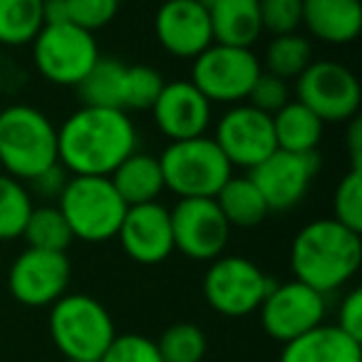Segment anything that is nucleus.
<instances>
[{"mask_svg": "<svg viewBox=\"0 0 362 362\" xmlns=\"http://www.w3.org/2000/svg\"><path fill=\"white\" fill-rule=\"evenodd\" d=\"M136 149L129 112L82 105L57 127V161L70 176H110Z\"/></svg>", "mask_w": 362, "mask_h": 362, "instance_id": "obj_1", "label": "nucleus"}, {"mask_svg": "<svg viewBox=\"0 0 362 362\" xmlns=\"http://www.w3.org/2000/svg\"><path fill=\"white\" fill-rule=\"evenodd\" d=\"M362 266V233L335 218H315L298 228L291 243L293 278L330 296L345 288Z\"/></svg>", "mask_w": 362, "mask_h": 362, "instance_id": "obj_2", "label": "nucleus"}, {"mask_svg": "<svg viewBox=\"0 0 362 362\" xmlns=\"http://www.w3.org/2000/svg\"><path fill=\"white\" fill-rule=\"evenodd\" d=\"M57 161V127L40 107L13 102L0 107V169L28 184Z\"/></svg>", "mask_w": 362, "mask_h": 362, "instance_id": "obj_3", "label": "nucleus"}, {"mask_svg": "<svg viewBox=\"0 0 362 362\" xmlns=\"http://www.w3.org/2000/svg\"><path fill=\"white\" fill-rule=\"evenodd\" d=\"M47 327L62 360L100 362L117 335L110 310L85 293H65L52 303Z\"/></svg>", "mask_w": 362, "mask_h": 362, "instance_id": "obj_4", "label": "nucleus"}, {"mask_svg": "<svg viewBox=\"0 0 362 362\" xmlns=\"http://www.w3.org/2000/svg\"><path fill=\"white\" fill-rule=\"evenodd\" d=\"M164 189L179 199H214L233 176V166L211 136L169 141L159 154Z\"/></svg>", "mask_w": 362, "mask_h": 362, "instance_id": "obj_5", "label": "nucleus"}, {"mask_svg": "<svg viewBox=\"0 0 362 362\" xmlns=\"http://www.w3.org/2000/svg\"><path fill=\"white\" fill-rule=\"evenodd\" d=\"M75 241L107 243L117 238L127 204L112 187L110 176H70L57 199Z\"/></svg>", "mask_w": 362, "mask_h": 362, "instance_id": "obj_6", "label": "nucleus"}, {"mask_svg": "<svg viewBox=\"0 0 362 362\" xmlns=\"http://www.w3.org/2000/svg\"><path fill=\"white\" fill-rule=\"evenodd\" d=\"M30 55L37 75L55 87H77L102 57L97 37L72 23H45Z\"/></svg>", "mask_w": 362, "mask_h": 362, "instance_id": "obj_7", "label": "nucleus"}, {"mask_svg": "<svg viewBox=\"0 0 362 362\" xmlns=\"http://www.w3.org/2000/svg\"><path fill=\"white\" fill-rule=\"evenodd\" d=\"M261 72V57L253 52V47L214 42L192 60L189 80L211 105L231 107L246 102Z\"/></svg>", "mask_w": 362, "mask_h": 362, "instance_id": "obj_8", "label": "nucleus"}, {"mask_svg": "<svg viewBox=\"0 0 362 362\" xmlns=\"http://www.w3.org/2000/svg\"><path fill=\"white\" fill-rule=\"evenodd\" d=\"M273 283L276 281L251 258L223 253L209 263L202 291L214 313L223 317H246L258 313Z\"/></svg>", "mask_w": 362, "mask_h": 362, "instance_id": "obj_9", "label": "nucleus"}, {"mask_svg": "<svg viewBox=\"0 0 362 362\" xmlns=\"http://www.w3.org/2000/svg\"><path fill=\"white\" fill-rule=\"evenodd\" d=\"M296 100L322 124H342L357 117L362 87L357 75L337 60H313L296 80Z\"/></svg>", "mask_w": 362, "mask_h": 362, "instance_id": "obj_10", "label": "nucleus"}, {"mask_svg": "<svg viewBox=\"0 0 362 362\" xmlns=\"http://www.w3.org/2000/svg\"><path fill=\"white\" fill-rule=\"evenodd\" d=\"M325 313V296L296 278L286 283H273V288L258 308L261 327L271 340L281 342V345L322 325Z\"/></svg>", "mask_w": 362, "mask_h": 362, "instance_id": "obj_11", "label": "nucleus"}, {"mask_svg": "<svg viewBox=\"0 0 362 362\" xmlns=\"http://www.w3.org/2000/svg\"><path fill=\"white\" fill-rule=\"evenodd\" d=\"M169 214L174 251L199 263H211L214 258L223 256L231 241V226L216 199H179Z\"/></svg>", "mask_w": 362, "mask_h": 362, "instance_id": "obj_12", "label": "nucleus"}, {"mask_svg": "<svg viewBox=\"0 0 362 362\" xmlns=\"http://www.w3.org/2000/svg\"><path fill=\"white\" fill-rule=\"evenodd\" d=\"M214 141L233 169H256L263 159L278 149L273 134V117L256 110L248 102L223 110L214 127Z\"/></svg>", "mask_w": 362, "mask_h": 362, "instance_id": "obj_13", "label": "nucleus"}, {"mask_svg": "<svg viewBox=\"0 0 362 362\" xmlns=\"http://www.w3.org/2000/svg\"><path fill=\"white\" fill-rule=\"evenodd\" d=\"M72 263L67 253L25 248L8 268V291L25 308H50L70 288Z\"/></svg>", "mask_w": 362, "mask_h": 362, "instance_id": "obj_14", "label": "nucleus"}, {"mask_svg": "<svg viewBox=\"0 0 362 362\" xmlns=\"http://www.w3.org/2000/svg\"><path fill=\"white\" fill-rule=\"evenodd\" d=\"M320 169V156L293 154L276 149L268 159H263L256 169L248 171L261 197L266 199L271 211H291L300 202H305L315 174Z\"/></svg>", "mask_w": 362, "mask_h": 362, "instance_id": "obj_15", "label": "nucleus"}, {"mask_svg": "<svg viewBox=\"0 0 362 362\" xmlns=\"http://www.w3.org/2000/svg\"><path fill=\"white\" fill-rule=\"evenodd\" d=\"M151 28L161 50L176 60H194L214 45L211 21L204 0H161Z\"/></svg>", "mask_w": 362, "mask_h": 362, "instance_id": "obj_16", "label": "nucleus"}, {"mask_svg": "<svg viewBox=\"0 0 362 362\" xmlns=\"http://www.w3.org/2000/svg\"><path fill=\"white\" fill-rule=\"evenodd\" d=\"M149 112L159 134L169 141L204 136L214 122V105L192 85V80L164 82Z\"/></svg>", "mask_w": 362, "mask_h": 362, "instance_id": "obj_17", "label": "nucleus"}, {"mask_svg": "<svg viewBox=\"0 0 362 362\" xmlns=\"http://www.w3.org/2000/svg\"><path fill=\"white\" fill-rule=\"evenodd\" d=\"M122 251L139 266H159L174 253L171 214L164 204L151 202L129 206L117 231Z\"/></svg>", "mask_w": 362, "mask_h": 362, "instance_id": "obj_18", "label": "nucleus"}, {"mask_svg": "<svg viewBox=\"0 0 362 362\" xmlns=\"http://www.w3.org/2000/svg\"><path fill=\"white\" fill-rule=\"evenodd\" d=\"M325 45H350L362 30V0H303V25Z\"/></svg>", "mask_w": 362, "mask_h": 362, "instance_id": "obj_19", "label": "nucleus"}, {"mask_svg": "<svg viewBox=\"0 0 362 362\" xmlns=\"http://www.w3.org/2000/svg\"><path fill=\"white\" fill-rule=\"evenodd\" d=\"M278 362H362V342L345 335L337 325L322 322L286 342Z\"/></svg>", "mask_w": 362, "mask_h": 362, "instance_id": "obj_20", "label": "nucleus"}, {"mask_svg": "<svg viewBox=\"0 0 362 362\" xmlns=\"http://www.w3.org/2000/svg\"><path fill=\"white\" fill-rule=\"evenodd\" d=\"M211 21L214 42L253 47L263 35L258 0H204Z\"/></svg>", "mask_w": 362, "mask_h": 362, "instance_id": "obj_21", "label": "nucleus"}, {"mask_svg": "<svg viewBox=\"0 0 362 362\" xmlns=\"http://www.w3.org/2000/svg\"><path fill=\"white\" fill-rule=\"evenodd\" d=\"M110 181L127 206L159 202V197L166 192L159 156L149 154V151H139V149L127 156V159L112 171Z\"/></svg>", "mask_w": 362, "mask_h": 362, "instance_id": "obj_22", "label": "nucleus"}, {"mask_svg": "<svg viewBox=\"0 0 362 362\" xmlns=\"http://www.w3.org/2000/svg\"><path fill=\"white\" fill-rule=\"evenodd\" d=\"M325 124L313 115L305 105L298 100H291L286 107L273 115V134L276 146L293 154H315L322 141Z\"/></svg>", "mask_w": 362, "mask_h": 362, "instance_id": "obj_23", "label": "nucleus"}, {"mask_svg": "<svg viewBox=\"0 0 362 362\" xmlns=\"http://www.w3.org/2000/svg\"><path fill=\"white\" fill-rule=\"evenodd\" d=\"M214 199L231 228H253L266 221V216L271 214L251 176L233 174Z\"/></svg>", "mask_w": 362, "mask_h": 362, "instance_id": "obj_24", "label": "nucleus"}, {"mask_svg": "<svg viewBox=\"0 0 362 362\" xmlns=\"http://www.w3.org/2000/svg\"><path fill=\"white\" fill-rule=\"evenodd\" d=\"M127 65L117 57H100L87 77L75 87L77 97L87 107H112L124 112Z\"/></svg>", "mask_w": 362, "mask_h": 362, "instance_id": "obj_25", "label": "nucleus"}, {"mask_svg": "<svg viewBox=\"0 0 362 362\" xmlns=\"http://www.w3.org/2000/svg\"><path fill=\"white\" fill-rule=\"evenodd\" d=\"M45 25V0H0V47H25Z\"/></svg>", "mask_w": 362, "mask_h": 362, "instance_id": "obj_26", "label": "nucleus"}, {"mask_svg": "<svg viewBox=\"0 0 362 362\" xmlns=\"http://www.w3.org/2000/svg\"><path fill=\"white\" fill-rule=\"evenodd\" d=\"M313 57V45L303 33H291V35H276L266 45L261 57L263 72L281 77V80H298L303 75Z\"/></svg>", "mask_w": 362, "mask_h": 362, "instance_id": "obj_27", "label": "nucleus"}, {"mask_svg": "<svg viewBox=\"0 0 362 362\" xmlns=\"http://www.w3.org/2000/svg\"><path fill=\"white\" fill-rule=\"evenodd\" d=\"M23 238L28 241V248H40V251H57V253H67V248L75 241L65 216L57 209V204L33 206L30 218L25 223V231H23Z\"/></svg>", "mask_w": 362, "mask_h": 362, "instance_id": "obj_28", "label": "nucleus"}, {"mask_svg": "<svg viewBox=\"0 0 362 362\" xmlns=\"http://www.w3.org/2000/svg\"><path fill=\"white\" fill-rule=\"evenodd\" d=\"M33 206L35 202L25 184L0 171V243L23 238Z\"/></svg>", "mask_w": 362, "mask_h": 362, "instance_id": "obj_29", "label": "nucleus"}, {"mask_svg": "<svg viewBox=\"0 0 362 362\" xmlns=\"http://www.w3.org/2000/svg\"><path fill=\"white\" fill-rule=\"evenodd\" d=\"M164 362H204L209 337L197 322H174L156 340Z\"/></svg>", "mask_w": 362, "mask_h": 362, "instance_id": "obj_30", "label": "nucleus"}, {"mask_svg": "<svg viewBox=\"0 0 362 362\" xmlns=\"http://www.w3.org/2000/svg\"><path fill=\"white\" fill-rule=\"evenodd\" d=\"M350 231L362 233V169L350 166L332 192V216Z\"/></svg>", "mask_w": 362, "mask_h": 362, "instance_id": "obj_31", "label": "nucleus"}, {"mask_svg": "<svg viewBox=\"0 0 362 362\" xmlns=\"http://www.w3.org/2000/svg\"><path fill=\"white\" fill-rule=\"evenodd\" d=\"M164 87V75L151 65H127L124 112L151 110Z\"/></svg>", "mask_w": 362, "mask_h": 362, "instance_id": "obj_32", "label": "nucleus"}, {"mask_svg": "<svg viewBox=\"0 0 362 362\" xmlns=\"http://www.w3.org/2000/svg\"><path fill=\"white\" fill-rule=\"evenodd\" d=\"M119 3L122 0H62L65 23H72L95 35L97 30L115 23Z\"/></svg>", "mask_w": 362, "mask_h": 362, "instance_id": "obj_33", "label": "nucleus"}, {"mask_svg": "<svg viewBox=\"0 0 362 362\" xmlns=\"http://www.w3.org/2000/svg\"><path fill=\"white\" fill-rule=\"evenodd\" d=\"M263 33L291 35L300 33L303 25V0H258Z\"/></svg>", "mask_w": 362, "mask_h": 362, "instance_id": "obj_34", "label": "nucleus"}, {"mask_svg": "<svg viewBox=\"0 0 362 362\" xmlns=\"http://www.w3.org/2000/svg\"><path fill=\"white\" fill-rule=\"evenodd\" d=\"M100 362H164V360L159 355L156 340L139 335V332H124V335H115L112 345L100 357Z\"/></svg>", "mask_w": 362, "mask_h": 362, "instance_id": "obj_35", "label": "nucleus"}, {"mask_svg": "<svg viewBox=\"0 0 362 362\" xmlns=\"http://www.w3.org/2000/svg\"><path fill=\"white\" fill-rule=\"evenodd\" d=\"M291 87H288L286 80H281V77L271 75V72H261V75L256 77V82H253L251 92H248L246 102L251 107H256V110L266 112V115H276L281 107H286L288 102H291Z\"/></svg>", "mask_w": 362, "mask_h": 362, "instance_id": "obj_36", "label": "nucleus"}, {"mask_svg": "<svg viewBox=\"0 0 362 362\" xmlns=\"http://www.w3.org/2000/svg\"><path fill=\"white\" fill-rule=\"evenodd\" d=\"M335 325L340 327L345 335L362 342V291L360 288H352V291L345 293L340 308H337Z\"/></svg>", "mask_w": 362, "mask_h": 362, "instance_id": "obj_37", "label": "nucleus"}, {"mask_svg": "<svg viewBox=\"0 0 362 362\" xmlns=\"http://www.w3.org/2000/svg\"><path fill=\"white\" fill-rule=\"evenodd\" d=\"M67 179H70V174H67L60 164H55V166H50V169L42 171V174H37L35 179L28 181L25 187H28V192H30L33 197L45 199V204H50V202L57 204V199H60Z\"/></svg>", "mask_w": 362, "mask_h": 362, "instance_id": "obj_38", "label": "nucleus"}, {"mask_svg": "<svg viewBox=\"0 0 362 362\" xmlns=\"http://www.w3.org/2000/svg\"><path fill=\"white\" fill-rule=\"evenodd\" d=\"M25 82H28V75L21 70V65H18L13 57L0 55V92L16 95Z\"/></svg>", "mask_w": 362, "mask_h": 362, "instance_id": "obj_39", "label": "nucleus"}, {"mask_svg": "<svg viewBox=\"0 0 362 362\" xmlns=\"http://www.w3.org/2000/svg\"><path fill=\"white\" fill-rule=\"evenodd\" d=\"M347 151H350V161L355 169H362V122L360 117H352L347 122Z\"/></svg>", "mask_w": 362, "mask_h": 362, "instance_id": "obj_40", "label": "nucleus"}, {"mask_svg": "<svg viewBox=\"0 0 362 362\" xmlns=\"http://www.w3.org/2000/svg\"><path fill=\"white\" fill-rule=\"evenodd\" d=\"M62 362H90V360H62Z\"/></svg>", "mask_w": 362, "mask_h": 362, "instance_id": "obj_41", "label": "nucleus"}]
</instances>
